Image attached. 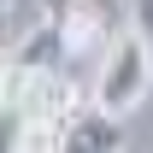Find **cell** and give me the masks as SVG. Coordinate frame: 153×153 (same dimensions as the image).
Here are the masks:
<instances>
[{"label": "cell", "instance_id": "cell-1", "mask_svg": "<svg viewBox=\"0 0 153 153\" xmlns=\"http://www.w3.org/2000/svg\"><path fill=\"white\" fill-rule=\"evenodd\" d=\"M153 88V53L147 41L135 36V30H118L112 47H106V65H100V82H94V106H106V112H130V106H141Z\"/></svg>", "mask_w": 153, "mask_h": 153}, {"label": "cell", "instance_id": "cell-2", "mask_svg": "<svg viewBox=\"0 0 153 153\" xmlns=\"http://www.w3.org/2000/svg\"><path fill=\"white\" fill-rule=\"evenodd\" d=\"M59 153H124V118L106 112V106L71 112L59 130Z\"/></svg>", "mask_w": 153, "mask_h": 153}, {"label": "cell", "instance_id": "cell-3", "mask_svg": "<svg viewBox=\"0 0 153 153\" xmlns=\"http://www.w3.org/2000/svg\"><path fill=\"white\" fill-rule=\"evenodd\" d=\"M47 18L71 36V47H82V41H94V36L112 30L118 0H47Z\"/></svg>", "mask_w": 153, "mask_h": 153}, {"label": "cell", "instance_id": "cell-4", "mask_svg": "<svg viewBox=\"0 0 153 153\" xmlns=\"http://www.w3.org/2000/svg\"><path fill=\"white\" fill-rule=\"evenodd\" d=\"M130 18H135V36L147 41V53H153V0H130Z\"/></svg>", "mask_w": 153, "mask_h": 153}]
</instances>
